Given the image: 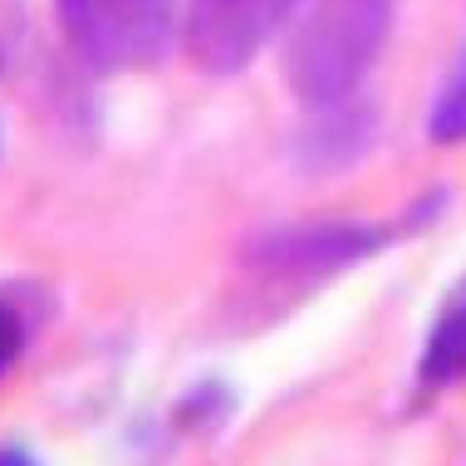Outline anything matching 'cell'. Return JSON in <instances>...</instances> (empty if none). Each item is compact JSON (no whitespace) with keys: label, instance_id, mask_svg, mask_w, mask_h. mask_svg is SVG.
I'll list each match as a JSON object with an SVG mask.
<instances>
[{"label":"cell","instance_id":"6da1fadb","mask_svg":"<svg viewBox=\"0 0 466 466\" xmlns=\"http://www.w3.org/2000/svg\"><path fill=\"white\" fill-rule=\"evenodd\" d=\"M393 30V0H309L285 35V84L305 108L344 104L363 89Z\"/></svg>","mask_w":466,"mask_h":466},{"label":"cell","instance_id":"7a4b0ae2","mask_svg":"<svg viewBox=\"0 0 466 466\" xmlns=\"http://www.w3.org/2000/svg\"><path fill=\"white\" fill-rule=\"evenodd\" d=\"M187 0H55L59 35L98 74H143L182 35Z\"/></svg>","mask_w":466,"mask_h":466},{"label":"cell","instance_id":"3957f363","mask_svg":"<svg viewBox=\"0 0 466 466\" xmlns=\"http://www.w3.org/2000/svg\"><path fill=\"white\" fill-rule=\"evenodd\" d=\"M408 236L402 217L393 226L383 221H295L260 231L256 241H246L241 260L266 280H329L363 266V260L383 256L388 246Z\"/></svg>","mask_w":466,"mask_h":466},{"label":"cell","instance_id":"277c9868","mask_svg":"<svg viewBox=\"0 0 466 466\" xmlns=\"http://www.w3.org/2000/svg\"><path fill=\"white\" fill-rule=\"evenodd\" d=\"M305 0H187L182 10V49L201 74H241L256 65Z\"/></svg>","mask_w":466,"mask_h":466},{"label":"cell","instance_id":"5b68a950","mask_svg":"<svg viewBox=\"0 0 466 466\" xmlns=\"http://www.w3.org/2000/svg\"><path fill=\"white\" fill-rule=\"evenodd\" d=\"M314 118L305 123L295 143V157L305 172H344L369 153L373 143V113L359 108V98H344V104H324L309 108Z\"/></svg>","mask_w":466,"mask_h":466},{"label":"cell","instance_id":"8992f818","mask_svg":"<svg viewBox=\"0 0 466 466\" xmlns=\"http://www.w3.org/2000/svg\"><path fill=\"white\" fill-rule=\"evenodd\" d=\"M466 383V275L447 289L418 349V393H451Z\"/></svg>","mask_w":466,"mask_h":466},{"label":"cell","instance_id":"52a82bcc","mask_svg":"<svg viewBox=\"0 0 466 466\" xmlns=\"http://www.w3.org/2000/svg\"><path fill=\"white\" fill-rule=\"evenodd\" d=\"M427 143H437V147L466 143V55L451 65V74L432 98V108H427Z\"/></svg>","mask_w":466,"mask_h":466},{"label":"cell","instance_id":"ba28073f","mask_svg":"<svg viewBox=\"0 0 466 466\" xmlns=\"http://www.w3.org/2000/svg\"><path fill=\"white\" fill-rule=\"evenodd\" d=\"M25 339H30V319H25V309L10 295H0V378L20 363Z\"/></svg>","mask_w":466,"mask_h":466},{"label":"cell","instance_id":"9c48e42d","mask_svg":"<svg viewBox=\"0 0 466 466\" xmlns=\"http://www.w3.org/2000/svg\"><path fill=\"white\" fill-rule=\"evenodd\" d=\"M0 466H45V461L35 457L30 447H15V442H5V447H0Z\"/></svg>","mask_w":466,"mask_h":466}]
</instances>
